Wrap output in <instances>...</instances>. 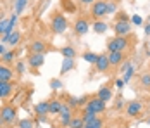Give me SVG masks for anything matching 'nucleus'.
<instances>
[{"label":"nucleus","mask_w":150,"mask_h":128,"mask_svg":"<svg viewBox=\"0 0 150 128\" xmlns=\"http://www.w3.org/2000/svg\"><path fill=\"white\" fill-rule=\"evenodd\" d=\"M83 128H104V119L97 118V119H93V121H90V123H86Z\"/></svg>","instance_id":"nucleus-22"},{"label":"nucleus","mask_w":150,"mask_h":128,"mask_svg":"<svg viewBox=\"0 0 150 128\" xmlns=\"http://www.w3.org/2000/svg\"><path fill=\"white\" fill-rule=\"evenodd\" d=\"M17 73H24V64H23V62L17 64Z\"/></svg>","instance_id":"nucleus-37"},{"label":"nucleus","mask_w":150,"mask_h":128,"mask_svg":"<svg viewBox=\"0 0 150 128\" xmlns=\"http://www.w3.org/2000/svg\"><path fill=\"white\" fill-rule=\"evenodd\" d=\"M19 128H33V121L31 119H23V121H19Z\"/></svg>","instance_id":"nucleus-30"},{"label":"nucleus","mask_w":150,"mask_h":128,"mask_svg":"<svg viewBox=\"0 0 150 128\" xmlns=\"http://www.w3.org/2000/svg\"><path fill=\"white\" fill-rule=\"evenodd\" d=\"M12 92V82H0V99L9 97Z\"/></svg>","instance_id":"nucleus-13"},{"label":"nucleus","mask_w":150,"mask_h":128,"mask_svg":"<svg viewBox=\"0 0 150 128\" xmlns=\"http://www.w3.org/2000/svg\"><path fill=\"white\" fill-rule=\"evenodd\" d=\"M60 54L64 56V59H74V56H76V50L73 49V47H64L62 50H60Z\"/></svg>","instance_id":"nucleus-18"},{"label":"nucleus","mask_w":150,"mask_h":128,"mask_svg":"<svg viewBox=\"0 0 150 128\" xmlns=\"http://www.w3.org/2000/svg\"><path fill=\"white\" fill-rule=\"evenodd\" d=\"M83 59H85L86 62H90V64H95L97 59H98V56L93 54V52H85V54H83Z\"/></svg>","instance_id":"nucleus-24"},{"label":"nucleus","mask_w":150,"mask_h":128,"mask_svg":"<svg viewBox=\"0 0 150 128\" xmlns=\"http://www.w3.org/2000/svg\"><path fill=\"white\" fill-rule=\"evenodd\" d=\"M107 14V0H95L93 7H91V16L93 17H104Z\"/></svg>","instance_id":"nucleus-4"},{"label":"nucleus","mask_w":150,"mask_h":128,"mask_svg":"<svg viewBox=\"0 0 150 128\" xmlns=\"http://www.w3.org/2000/svg\"><path fill=\"white\" fill-rule=\"evenodd\" d=\"M86 111H91V113L95 114H100L105 111V102L104 100H100L98 97L97 99H91L86 102Z\"/></svg>","instance_id":"nucleus-5"},{"label":"nucleus","mask_w":150,"mask_h":128,"mask_svg":"<svg viewBox=\"0 0 150 128\" xmlns=\"http://www.w3.org/2000/svg\"><path fill=\"white\" fill-rule=\"evenodd\" d=\"M145 33H147V35H150V24H147V26H145Z\"/></svg>","instance_id":"nucleus-42"},{"label":"nucleus","mask_w":150,"mask_h":128,"mask_svg":"<svg viewBox=\"0 0 150 128\" xmlns=\"http://www.w3.org/2000/svg\"><path fill=\"white\" fill-rule=\"evenodd\" d=\"M43 62H45V56H43V54H31V56L28 57V64H30L33 69L40 68Z\"/></svg>","instance_id":"nucleus-8"},{"label":"nucleus","mask_w":150,"mask_h":128,"mask_svg":"<svg viewBox=\"0 0 150 128\" xmlns=\"http://www.w3.org/2000/svg\"><path fill=\"white\" fill-rule=\"evenodd\" d=\"M119 21H128V16H126L124 12H122V14L119 16Z\"/></svg>","instance_id":"nucleus-38"},{"label":"nucleus","mask_w":150,"mask_h":128,"mask_svg":"<svg viewBox=\"0 0 150 128\" xmlns=\"http://www.w3.org/2000/svg\"><path fill=\"white\" fill-rule=\"evenodd\" d=\"M122 104H124V102H122V100H119V102L116 104V107H117V109H121V107H122Z\"/></svg>","instance_id":"nucleus-41"},{"label":"nucleus","mask_w":150,"mask_h":128,"mask_svg":"<svg viewBox=\"0 0 150 128\" xmlns=\"http://www.w3.org/2000/svg\"><path fill=\"white\" fill-rule=\"evenodd\" d=\"M14 78V71L5 66V64H0V82H12Z\"/></svg>","instance_id":"nucleus-9"},{"label":"nucleus","mask_w":150,"mask_h":128,"mask_svg":"<svg viewBox=\"0 0 150 128\" xmlns=\"http://www.w3.org/2000/svg\"><path fill=\"white\" fill-rule=\"evenodd\" d=\"M50 85H52V88H55V90H57V88L62 87V83H60L59 80H52V83H50Z\"/></svg>","instance_id":"nucleus-35"},{"label":"nucleus","mask_w":150,"mask_h":128,"mask_svg":"<svg viewBox=\"0 0 150 128\" xmlns=\"http://www.w3.org/2000/svg\"><path fill=\"white\" fill-rule=\"evenodd\" d=\"M131 29V24L129 21H117L116 26H114V31H116V36H126Z\"/></svg>","instance_id":"nucleus-6"},{"label":"nucleus","mask_w":150,"mask_h":128,"mask_svg":"<svg viewBox=\"0 0 150 128\" xmlns=\"http://www.w3.org/2000/svg\"><path fill=\"white\" fill-rule=\"evenodd\" d=\"M66 29H67V19L64 17V14H60V12L54 14V17H52V31L57 33V35H62Z\"/></svg>","instance_id":"nucleus-2"},{"label":"nucleus","mask_w":150,"mask_h":128,"mask_svg":"<svg viewBox=\"0 0 150 128\" xmlns=\"http://www.w3.org/2000/svg\"><path fill=\"white\" fill-rule=\"evenodd\" d=\"M79 2H81V4H93L95 0H79Z\"/></svg>","instance_id":"nucleus-40"},{"label":"nucleus","mask_w":150,"mask_h":128,"mask_svg":"<svg viewBox=\"0 0 150 128\" xmlns=\"http://www.w3.org/2000/svg\"><path fill=\"white\" fill-rule=\"evenodd\" d=\"M97 97H98L100 100H104V102H107V100L112 99V92H110V88H109V87H102V88L98 90Z\"/></svg>","instance_id":"nucleus-15"},{"label":"nucleus","mask_w":150,"mask_h":128,"mask_svg":"<svg viewBox=\"0 0 150 128\" xmlns=\"http://www.w3.org/2000/svg\"><path fill=\"white\" fill-rule=\"evenodd\" d=\"M60 107L62 102L59 99H54L52 102H48V114H60Z\"/></svg>","instance_id":"nucleus-14"},{"label":"nucleus","mask_w":150,"mask_h":128,"mask_svg":"<svg viewBox=\"0 0 150 128\" xmlns=\"http://www.w3.org/2000/svg\"><path fill=\"white\" fill-rule=\"evenodd\" d=\"M107 56H109L110 66H119L121 62H122V59H124V54L122 52H109Z\"/></svg>","instance_id":"nucleus-12"},{"label":"nucleus","mask_w":150,"mask_h":128,"mask_svg":"<svg viewBox=\"0 0 150 128\" xmlns=\"http://www.w3.org/2000/svg\"><path fill=\"white\" fill-rule=\"evenodd\" d=\"M4 54H5V49H4V45L0 43V56H4Z\"/></svg>","instance_id":"nucleus-39"},{"label":"nucleus","mask_w":150,"mask_h":128,"mask_svg":"<svg viewBox=\"0 0 150 128\" xmlns=\"http://www.w3.org/2000/svg\"><path fill=\"white\" fill-rule=\"evenodd\" d=\"M95 66H97V69L100 73H104L109 69V66H110V62H109V56L107 54H102V56H98L97 59V62H95Z\"/></svg>","instance_id":"nucleus-10"},{"label":"nucleus","mask_w":150,"mask_h":128,"mask_svg":"<svg viewBox=\"0 0 150 128\" xmlns=\"http://www.w3.org/2000/svg\"><path fill=\"white\" fill-rule=\"evenodd\" d=\"M142 102H138V100H133V102H129L128 104V107H126V114L129 116V118H133V116H138V114L142 113Z\"/></svg>","instance_id":"nucleus-7"},{"label":"nucleus","mask_w":150,"mask_h":128,"mask_svg":"<svg viewBox=\"0 0 150 128\" xmlns=\"http://www.w3.org/2000/svg\"><path fill=\"white\" fill-rule=\"evenodd\" d=\"M142 85L145 87V88H150V73H145L142 76Z\"/></svg>","instance_id":"nucleus-29"},{"label":"nucleus","mask_w":150,"mask_h":128,"mask_svg":"<svg viewBox=\"0 0 150 128\" xmlns=\"http://www.w3.org/2000/svg\"><path fill=\"white\" fill-rule=\"evenodd\" d=\"M124 85H126V82H124V80H116V87H117V88H122Z\"/></svg>","instance_id":"nucleus-36"},{"label":"nucleus","mask_w":150,"mask_h":128,"mask_svg":"<svg viewBox=\"0 0 150 128\" xmlns=\"http://www.w3.org/2000/svg\"><path fill=\"white\" fill-rule=\"evenodd\" d=\"M128 38L126 36H114L110 38L109 43H107V50L109 52H124L128 49Z\"/></svg>","instance_id":"nucleus-1"},{"label":"nucleus","mask_w":150,"mask_h":128,"mask_svg":"<svg viewBox=\"0 0 150 128\" xmlns=\"http://www.w3.org/2000/svg\"><path fill=\"white\" fill-rule=\"evenodd\" d=\"M28 0H16V14H21Z\"/></svg>","instance_id":"nucleus-27"},{"label":"nucleus","mask_w":150,"mask_h":128,"mask_svg":"<svg viewBox=\"0 0 150 128\" xmlns=\"http://www.w3.org/2000/svg\"><path fill=\"white\" fill-rule=\"evenodd\" d=\"M73 66H74V59H64L62 68H60V73H67L69 69H73Z\"/></svg>","instance_id":"nucleus-19"},{"label":"nucleus","mask_w":150,"mask_h":128,"mask_svg":"<svg viewBox=\"0 0 150 128\" xmlns=\"http://www.w3.org/2000/svg\"><path fill=\"white\" fill-rule=\"evenodd\" d=\"M116 12V4L114 2H107V14H112Z\"/></svg>","instance_id":"nucleus-33"},{"label":"nucleus","mask_w":150,"mask_h":128,"mask_svg":"<svg viewBox=\"0 0 150 128\" xmlns=\"http://www.w3.org/2000/svg\"><path fill=\"white\" fill-rule=\"evenodd\" d=\"M67 102H69V104H67L69 107H74V106H79V99H76V97H69V99H67Z\"/></svg>","instance_id":"nucleus-32"},{"label":"nucleus","mask_w":150,"mask_h":128,"mask_svg":"<svg viewBox=\"0 0 150 128\" xmlns=\"http://www.w3.org/2000/svg\"><path fill=\"white\" fill-rule=\"evenodd\" d=\"M88 29H90V24L85 19H78L74 23V31L78 35H85V33H88Z\"/></svg>","instance_id":"nucleus-11"},{"label":"nucleus","mask_w":150,"mask_h":128,"mask_svg":"<svg viewBox=\"0 0 150 128\" xmlns=\"http://www.w3.org/2000/svg\"><path fill=\"white\" fill-rule=\"evenodd\" d=\"M107 28H109V26L105 24L104 21H95V23H93V31H95V33H98V35L105 33V31H107Z\"/></svg>","instance_id":"nucleus-17"},{"label":"nucleus","mask_w":150,"mask_h":128,"mask_svg":"<svg viewBox=\"0 0 150 128\" xmlns=\"http://www.w3.org/2000/svg\"><path fill=\"white\" fill-rule=\"evenodd\" d=\"M30 47H31V52H33V54H43V52H45V49H47V45L43 42H40V40L33 42Z\"/></svg>","instance_id":"nucleus-16"},{"label":"nucleus","mask_w":150,"mask_h":128,"mask_svg":"<svg viewBox=\"0 0 150 128\" xmlns=\"http://www.w3.org/2000/svg\"><path fill=\"white\" fill-rule=\"evenodd\" d=\"M131 23H133V24H136V26H140V24H143V19H142V16L135 14L133 17H131Z\"/></svg>","instance_id":"nucleus-31"},{"label":"nucleus","mask_w":150,"mask_h":128,"mask_svg":"<svg viewBox=\"0 0 150 128\" xmlns=\"http://www.w3.org/2000/svg\"><path fill=\"white\" fill-rule=\"evenodd\" d=\"M14 52H5V54H4V56H2V61H4V62H5V64H11V62H12V59H14Z\"/></svg>","instance_id":"nucleus-28"},{"label":"nucleus","mask_w":150,"mask_h":128,"mask_svg":"<svg viewBox=\"0 0 150 128\" xmlns=\"http://www.w3.org/2000/svg\"><path fill=\"white\" fill-rule=\"evenodd\" d=\"M35 111L38 114H48V102H40V104H36V107H35Z\"/></svg>","instance_id":"nucleus-20"},{"label":"nucleus","mask_w":150,"mask_h":128,"mask_svg":"<svg viewBox=\"0 0 150 128\" xmlns=\"http://www.w3.org/2000/svg\"><path fill=\"white\" fill-rule=\"evenodd\" d=\"M81 118H83V123L86 125V123H90V121H93V119H97L98 116H97V114H95V113H91V111H85V113H83V116H81Z\"/></svg>","instance_id":"nucleus-23"},{"label":"nucleus","mask_w":150,"mask_h":128,"mask_svg":"<svg viewBox=\"0 0 150 128\" xmlns=\"http://www.w3.org/2000/svg\"><path fill=\"white\" fill-rule=\"evenodd\" d=\"M19 40H21V33H19V31H14V33L11 35V38H9V43H11V45H17Z\"/></svg>","instance_id":"nucleus-25"},{"label":"nucleus","mask_w":150,"mask_h":128,"mask_svg":"<svg viewBox=\"0 0 150 128\" xmlns=\"http://www.w3.org/2000/svg\"><path fill=\"white\" fill-rule=\"evenodd\" d=\"M7 23H9L7 19H2V21H0V33H5V28H7Z\"/></svg>","instance_id":"nucleus-34"},{"label":"nucleus","mask_w":150,"mask_h":128,"mask_svg":"<svg viewBox=\"0 0 150 128\" xmlns=\"http://www.w3.org/2000/svg\"><path fill=\"white\" fill-rule=\"evenodd\" d=\"M85 127V123H83V118L81 116H76L71 119V123H69V128H83Z\"/></svg>","instance_id":"nucleus-21"},{"label":"nucleus","mask_w":150,"mask_h":128,"mask_svg":"<svg viewBox=\"0 0 150 128\" xmlns=\"http://www.w3.org/2000/svg\"><path fill=\"white\" fill-rule=\"evenodd\" d=\"M16 119V107L11 104H5L0 107V123H12Z\"/></svg>","instance_id":"nucleus-3"},{"label":"nucleus","mask_w":150,"mask_h":128,"mask_svg":"<svg viewBox=\"0 0 150 128\" xmlns=\"http://www.w3.org/2000/svg\"><path fill=\"white\" fill-rule=\"evenodd\" d=\"M133 73H135V68H133V66H128L126 71H124V78H122V80H124V82H129L131 76H133Z\"/></svg>","instance_id":"nucleus-26"}]
</instances>
